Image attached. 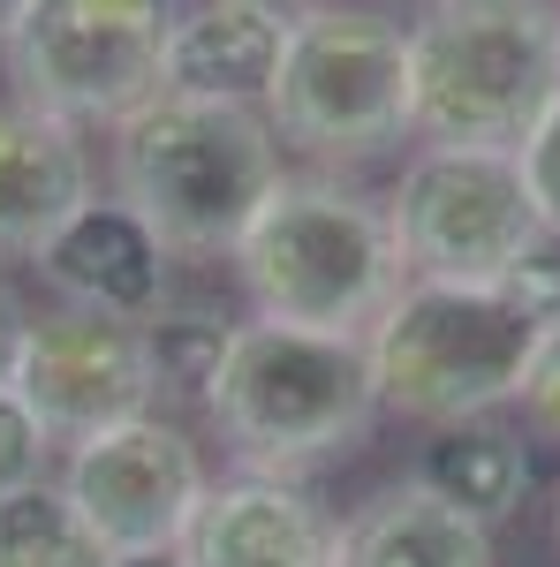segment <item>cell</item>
Masks as SVG:
<instances>
[{"instance_id": "obj_11", "label": "cell", "mask_w": 560, "mask_h": 567, "mask_svg": "<svg viewBox=\"0 0 560 567\" xmlns=\"http://www.w3.org/2000/svg\"><path fill=\"white\" fill-rule=\"evenodd\" d=\"M342 523L273 470H235L205 484L197 515L182 529V567H334Z\"/></svg>"}, {"instance_id": "obj_17", "label": "cell", "mask_w": 560, "mask_h": 567, "mask_svg": "<svg viewBox=\"0 0 560 567\" xmlns=\"http://www.w3.org/2000/svg\"><path fill=\"white\" fill-rule=\"evenodd\" d=\"M0 567H114V553L91 537L77 499L39 477L0 492Z\"/></svg>"}, {"instance_id": "obj_27", "label": "cell", "mask_w": 560, "mask_h": 567, "mask_svg": "<svg viewBox=\"0 0 560 567\" xmlns=\"http://www.w3.org/2000/svg\"><path fill=\"white\" fill-rule=\"evenodd\" d=\"M553 537H560V515H553Z\"/></svg>"}, {"instance_id": "obj_13", "label": "cell", "mask_w": 560, "mask_h": 567, "mask_svg": "<svg viewBox=\"0 0 560 567\" xmlns=\"http://www.w3.org/2000/svg\"><path fill=\"white\" fill-rule=\"evenodd\" d=\"M39 272L53 280V296L77 310L152 318L167 303V250L122 197H91L84 213L39 250Z\"/></svg>"}, {"instance_id": "obj_14", "label": "cell", "mask_w": 560, "mask_h": 567, "mask_svg": "<svg viewBox=\"0 0 560 567\" xmlns=\"http://www.w3.org/2000/svg\"><path fill=\"white\" fill-rule=\"evenodd\" d=\"M288 53V23L243 8V0H190L174 8L167 31V91L190 99H227V106H265Z\"/></svg>"}, {"instance_id": "obj_18", "label": "cell", "mask_w": 560, "mask_h": 567, "mask_svg": "<svg viewBox=\"0 0 560 567\" xmlns=\"http://www.w3.org/2000/svg\"><path fill=\"white\" fill-rule=\"evenodd\" d=\"M144 333H152V371H160V386L167 393H197L205 401V386H213L220 355H227V318H213V310H152L144 318Z\"/></svg>"}, {"instance_id": "obj_24", "label": "cell", "mask_w": 560, "mask_h": 567, "mask_svg": "<svg viewBox=\"0 0 560 567\" xmlns=\"http://www.w3.org/2000/svg\"><path fill=\"white\" fill-rule=\"evenodd\" d=\"M31 16H39V0H0V45L16 39V31H23Z\"/></svg>"}, {"instance_id": "obj_15", "label": "cell", "mask_w": 560, "mask_h": 567, "mask_svg": "<svg viewBox=\"0 0 560 567\" xmlns=\"http://www.w3.org/2000/svg\"><path fill=\"white\" fill-rule=\"evenodd\" d=\"M334 567H492V529L431 484H387L342 523Z\"/></svg>"}, {"instance_id": "obj_19", "label": "cell", "mask_w": 560, "mask_h": 567, "mask_svg": "<svg viewBox=\"0 0 560 567\" xmlns=\"http://www.w3.org/2000/svg\"><path fill=\"white\" fill-rule=\"evenodd\" d=\"M516 167H522V189H530V213L546 227V243H560V99L516 144Z\"/></svg>"}, {"instance_id": "obj_26", "label": "cell", "mask_w": 560, "mask_h": 567, "mask_svg": "<svg viewBox=\"0 0 560 567\" xmlns=\"http://www.w3.org/2000/svg\"><path fill=\"white\" fill-rule=\"evenodd\" d=\"M114 567H182V553H174V545H167V553H122Z\"/></svg>"}, {"instance_id": "obj_16", "label": "cell", "mask_w": 560, "mask_h": 567, "mask_svg": "<svg viewBox=\"0 0 560 567\" xmlns=\"http://www.w3.org/2000/svg\"><path fill=\"white\" fill-rule=\"evenodd\" d=\"M417 484H431L447 507H462V515H477L492 529L500 515H516L522 492H530V446L516 432H500V424H485V416L477 424H447L431 439Z\"/></svg>"}, {"instance_id": "obj_9", "label": "cell", "mask_w": 560, "mask_h": 567, "mask_svg": "<svg viewBox=\"0 0 560 567\" xmlns=\"http://www.w3.org/2000/svg\"><path fill=\"white\" fill-rule=\"evenodd\" d=\"M8 386L23 393V409L45 424L53 446H77V439L114 432L152 409V393H160L152 333H144V318L53 303L45 318H31Z\"/></svg>"}, {"instance_id": "obj_21", "label": "cell", "mask_w": 560, "mask_h": 567, "mask_svg": "<svg viewBox=\"0 0 560 567\" xmlns=\"http://www.w3.org/2000/svg\"><path fill=\"white\" fill-rule=\"evenodd\" d=\"M516 401H522V416H530V432L560 446V326L538 341V355H530V379H522Z\"/></svg>"}, {"instance_id": "obj_10", "label": "cell", "mask_w": 560, "mask_h": 567, "mask_svg": "<svg viewBox=\"0 0 560 567\" xmlns=\"http://www.w3.org/2000/svg\"><path fill=\"white\" fill-rule=\"evenodd\" d=\"M205 454L197 439L167 424V416H130L114 432H91L69 446V477L61 492L77 499V515L91 523V537L122 560V553H167L182 545V529L205 499Z\"/></svg>"}, {"instance_id": "obj_25", "label": "cell", "mask_w": 560, "mask_h": 567, "mask_svg": "<svg viewBox=\"0 0 560 567\" xmlns=\"http://www.w3.org/2000/svg\"><path fill=\"white\" fill-rule=\"evenodd\" d=\"M243 8H265V16H281V23H296V16H310L318 0H243Z\"/></svg>"}, {"instance_id": "obj_23", "label": "cell", "mask_w": 560, "mask_h": 567, "mask_svg": "<svg viewBox=\"0 0 560 567\" xmlns=\"http://www.w3.org/2000/svg\"><path fill=\"white\" fill-rule=\"evenodd\" d=\"M23 333H31V303L16 296V280L0 272V386L16 379V355H23Z\"/></svg>"}, {"instance_id": "obj_2", "label": "cell", "mask_w": 560, "mask_h": 567, "mask_svg": "<svg viewBox=\"0 0 560 567\" xmlns=\"http://www.w3.org/2000/svg\"><path fill=\"white\" fill-rule=\"evenodd\" d=\"M227 258L258 318L348 341H364L409 280L387 205L334 175H281Z\"/></svg>"}, {"instance_id": "obj_22", "label": "cell", "mask_w": 560, "mask_h": 567, "mask_svg": "<svg viewBox=\"0 0 560 567\" xmlns=\"http://www.w3.org/2000/svg\"><path fill=\"white\" fill-rule=\"evenodd\" d=\"M500 288H508V296H516V303L530 310L538 326H560V265L546 258V250H538V258H522L516 272L500 280Z\"/></svg>"}, {"instance_id": "obj_7", "label": "cell", "mask_w": 560, "mask_h": 567, "mask_svg": "<svg viewBox=\"0 0 560 567\" xmlns=\"http://www.w3.org/2000/svg\"><path fill=\"white\" fill-rule=\"evenodd\" d=\"M174 0H39V16L0 45L23 106L61 122H130L167 91Z\"/></svg>"}, {"instance_id": "obj_5", "label": "cell", "mask_w": 560, "mask_h": 567, "mask_svg": "<svg viewBox=\"0 0 560 567\" xmlns=\"http://www.w3.org/2000/svg\"><path fill=\"white\" fill-rule=\"evenodd\" d=\"M560 99L553 0H431L409 23V114L425 144L516 152Z\"/></svg>"}, {"instance_id": "obj_12", "label": "cell", "mask_w": 560, "mask_h": 567, "mask_svg": "<svg viewBox=\"0 0 560 567\" xmlns=\"http://www.w3.org/2000/svg\"><path fill=\"white\" fill-rule=\"evenodd\" d=\"M84 205H91L84 130L8 99L0 106V258H39Z\"/></svg>"}, {"instance_id": "obj_6", "label": "cell", "mask_w": 560, "mask_h": 567, "mask_svg": "<svg viewBox=\"0 0 560 567\" xmlns=\"http://www.w3.org/2000/svg\"><path fill=\"white\" fill-rule=\"evenodd\" d=\"M281 144L310 159H379L387 144L417 136L409 114V23L379 8L318 0L288 23V53L265 99Z\"/></svg>"}, {"instance_id": "obj_4", "label": "cell", "mask_w": 560, "mask_h": 567, "mask_svg": "<svg viewBox=\"0 0 560 567\" xmlns=\"http://www.w3.org/2000/svg\"><path fill=\"white\" fill-rule=\"evenodd\" d=\"M205 409H213L220 439L243 454V470L296 477L310 462L364 446V432L379 424V386H371L364 341L251 318L227 333Z\"/></svg>"}, {"instance_id": "obj_3", "label": "cell", "mask_w": 560, "mask_h": 567, "mask_svg": "<svg viewBox=\"0 0 560 567\" xmlns=\"http://www.w3.org/2000/svg\"><path fill=\"white\" fill-rule=\"evenodd\" d=\"M546 333L553 326H538L500 280H401V296L371 318L364 355L379 409L447 432L508 409Z\"/></svg>"}, {"instance_id": "obj_1", "label": "cell", "mask_w": 560, "mask_h": 567, "mask_svg": "<svg viewBox=\"0 0 560 567\" xmlns=\"http://www.w3.org/2000/svg\"><path fill=\"white\" fill-rule=\"evenodd\" d=\"M281 182V136L265 106L160 91L114 122V197L167 258H227Z\"/></svg>"}, {"instance_id": "obj_20", "label": "cell", "mask_w": 560, "mask_h": 567, "mask_svg": "<svg viewBox=\"0 0 560 567\" xmlns=\"http://www.w3.org/2000/svg\"><path fill=\"white\" fill-rule=\"evenodd\" d=\"M45 424L23 409V393L0 386V492H16V484H39L45 477Z\"/></svg>"}, {"instance_id": "obj_8", "label": "cell", "mask_w": 560, "mask_h": 567, "mask_svg": "<svg viewBox=\"0 0 560 567\" xmlns=\"http://www.w3.org/2000/svg\"><path fill=\"white\" fill-rule=\"evenodd\" d=\"M387 219L409 280H508L546 250L516 152L477 144H425L394 182Z\"/></svg>"}]
</instances>
